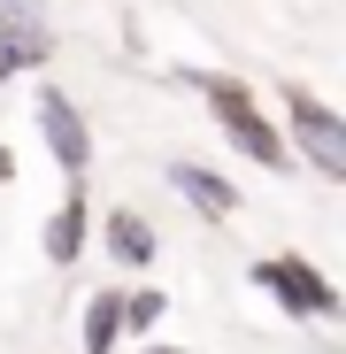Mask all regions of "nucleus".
Wrapping results in <instances>:
<instances>
[{
	"mask_svg": "<svg viewBox=\"0 0 346 354\" xmlns=\"http://www.w3.org/2000/svg\"><path fill=\"white\" fill-rule=\"evenodd\" d=\"M177 85H193L200 100H208V115H215V131H223V147L231 154H247L254 169H269V177H293L300 162H293V147H285V131H277V115L254 100V85L247 77H223V70H169Z\"/></svg>",
	"mask_w": 346,
	"mask_h": 354,
	"instance_id": "1",
	"label": "nucleus"
},
{
	"mask_svg": "<svg viewBox=\"0 0 346 354\" xmlns=\"http://www.w3.org/2000/svg\"><path fill=\"white\" fill-rule=\"evenodd\" d=\"M277 108H285L277 131H285V147H293V162H308L323 185H346V115L331 100H316L308 85H293V77H285Z\"/></svg>",
	"mask_w": 346,
	"mask_h": 354,
	"instance_id": "2",
	"label": "nucleus"
},
{
	"mask_svg": "<svg viewBox=\"0 0 346 354\" xmlns=\"http://www.w3.org/2000/svg\"><path fill=\"white\" fill-rule=\"evenodd\" d=\"M247 277L269 292L285 316H300V324H338V285H331L308 254H254Z\"/></svg>",
	"mask_w": 346,
	"mask_h": 354,
	"instance_id": "3",
	"label": "nucleus"
},
{
	"mask_svg": "<svg viewBox=\"0 0 346 354\" xmlns=\"http://www.w3.org/2000/svg\"><path fill=\"white\" fill-rule=\"evenodd\" d=\"M31 124H39V147H46V162L62 169V177H93L100 139H93L85 108H77L62 85H39V93H31Z\"/></svg>",
	"mask_w": 346,
	"mask_h": 354,
	"instance_id": "4",
	"label": "nucleus"
},
{
	"mask_svg": "<svg viewBox=\"0 0 346 354\" xmlns=\"http://www.w3.org/2000/svg\"><path fill=\"white\" fill-rule=\"evenodd\" d=\"M46 8H54V0H0V85L54 62V24H46Z\"/></svg>",
	"mask_w": 346,
	"mask_h": 354,
	"instance_id": "5",
	"label": "nucleus"
},
{
	"mask_svg": "<svg viewBox=\"0 0 346 354\" xmlns=\"http://www.w3.org/2000/svg\"><path fill=\"white\" fill-rule=\"evenodd\" d=\"M39 254H46L54 270H70V262L93 254V177H70L62 201L46 208V223H39Z\"/></svg>",
	"mask_w": 346,
	"mask_h": 354,
	"instance_id": "6",
	"label": "nucleus"
},
{
	"mask_svg": "<svg viewBox=\"0 0 346 354\" xmlns=\"http://www.w3.org/2000/svg\"><path fill=\"white\" fill-rule=\"evenodd\" d=\"M162 185L177 193L200 223H231L239 216V185L215 169V162H193V154H177V162H162Z\"/></svg>",
	"mask_w": 346,
	"mask_h": 354,
	"instance_id": "7",
	"label": "nucleus"
},
{
	"mask_svg": "<svg viewBox=\"0 0 346 354\" xmlns=\"http://www.w3.org/2000/svg\"><path fill=\"white\" fill-rule=\"evenodd\" d=\"M100 254H108L115 270H154V262H162V231H154L139 208H108V216H100Z\"/></svg>",
	"mask_w": 346,
	"mask_h": 354,
	"instance_id": "8",
	"label": "nucleus"
},
{
	"mask_svg": "<svg viewBox=\"0 0 346 354\" xmlns=\"http://www.w3.org/2000/svg\"><path fill=\"white\" fill-rule=\"evenodd\" d=\"M77 339H85V354H115V339H124V292H115V285H100L93 301H85Z\"/></svg>",
	"mask_w": 346,
	"mask_h": 354,
	"instance_id": "9",
	"label": "nucleus"
},
{
	"mask_svg": "<svg viewBox=\"0 0 346 354\" xmlns=\"http://www.w3.org/2000/svg\"><path fill=\"white\" fill-rule=\"evenodd\" d=\"M162 316H169V301H162L154 285L124 292V331H131V339H154V331H162Z\"/></svg>",
	"mask_w": 346,
	"mask_h": 354,
	"instance_id": "10",
	"label": "nucleus"
},
{
	"mask_svg": "<svg viewBox=\"0 0 346 354\" xmlns=\"http://www.w3.org/2000/svg\"><path fill=\"white\" fill-rule=\"evenodd\" d=\"M16 177H23V162H16V147H8V139H0V185H16Z\"/></svg>",
	"mask_w": 346,
	"mask_h": 354,
	"instance_id": "11",
	"label": "nucleus"
},
{
	"mask_svg": "<svg viewBox=\"0 0 346 354\" xmlns=\"http://www.w3.org/2000/svg\"><path fill=\"white\" fill-rule=\"evenodd\" d=\"M146 354H185V346H146Z\"/></svg>",
	"mask_w": 346,
	"mask_h": 354,
	"instance_id": "12",
	"label": "nucleus"
}]
</instances>
